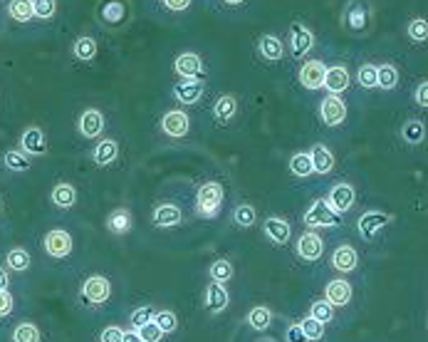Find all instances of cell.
Returning <instances> with one entry per match:
<instances>
[{
  "label": "cell",
  "mask_w": 428,
  "mask_h": 342,
  "mask_svg": "<svg viewBox=\"0 0 428 342\" xmlns=\"http://www.w3.org/2000/svg\"><path fill=\"white\" fill-rule=\"evenodd\" d=\"M109 295H112V285H109V280L104 278V275H87L85 280H82V285H79V302L85 305V308H101L104 302L109 300Z\"/></svg>",
  "instance_id": "cell-1"
},
{
  "label": "cell",
  "mask_w": 428,
  "mask_h": 342,
  "mask_svg": "<svg viewBox=\"0 0 428 342\" xmlns=\"http://www.w3.org/2000/svg\"><path fill=\"white\" fill-rule=\"evenodd\" d=\"M223 206V186L218 181H206L196 194V211L203 218H215Z\"/></svg>",
  "instance_id": "cell-2"
},
{
  "label": "cell",
  "mask_w": 428,
  "mask_h": 342,
  "mask_svg": "<svg viewBox=\"0 0 428 342\" xmlns=\"http://www.w3.org/2000/svg\"><path fill=\"white\" fill-rule=\"evenodd\" d=\"M42 251L55 261H63L74 251V238L67 228H50L42 238Z\"/></svg>",
  "instance_id": "cell-3"
},
{
  "label": "cell",
  "mask_w": 428,
  "mask_h": 342,
  "mask_svg": "<svg viewBox=\"0 0 428 342\" xmlns=\"http://www.w3.org/2000/svg\"><path fill=\"white\" fill-rule=\"evenodd\" d=\"M304 223L310 228H334L342 223V216L334 213L332 209L327 206V201H315V204L304 211Z\"/></svg>",
  "instance_id": "cell-4"
},
{
  "label": "cell",
  "mask_w": 428,
  "mask_h": 342,
  "mask_svg": "<svg viewBox=\"0 0 428 342\" xmlns=\"http://www.w3.org/2000/svg\"><path fill=\"white\" fill-rule=\"evenodd\" d=\"M188 129H191V120H188V114L181 112V109H169V112L161 117V131H164L166 137L181 139V137H186Z\"/></svg>",
  "instance_id": "cell-5"
},
{
  "label": "cell",
  "mask_w": 428,
  "mask_h": 342,
  "mask_svg": "<svg viewBox=\"0 0 428 342\" xmlns=\"http://www.w3.org/2000/svg\"><path fill=\"white\" fill-rule=\"evenodd\" d=\"M327 206L332 209L334 213H347L354 206V186L352 184H334L329 188V196H327Z\"/></svg>",
  "instance_id": "cell-6"
},
{
  "label": "cell",
  "mask_w": 428,
  "mask_h": 342,
  "mask_svg": "<svg viewBox=\"0 0 428 342\" xmlns=\"http://www.w3.org/2000/svg\"><path fill=\"white\" fill-rule=\"evenodd\" d=\"M20 152L28 156H42L47 152V134L40 127H28L20 134Z\"/></svg>",
  "instance_id": "cell-7"
},
{
  "label": "cell",
  "mask_w": 428,
  "mask_h": 342,
  "mask_svg": "<svg viewBox=\"0 0 428 342\" xmlns=\"http://www.w3.org/2000/svg\"><path fill=\"white\" fill-rule=\"evenodd\" d=\"M320 117H322V122H324L327 127L344 124V120H347V104H344L342 97H337V95H329V97L322 99Z\"/></svg>",
  "instance_id": "cell-8"
},
{
  "label": "cell",
  "mask_w": 428,
  "mask_h": 342,
  "mask_svg": "<svg viewBox=\"0 0 428 342\" xmlns=\"http://www.w3.org/2000/svg\"><path fill=\"white\" fill-rule=\"evenodd\" d=\"M295 251H297V256L302 258V261L307 263H315L322 258V253H324V241L320 238L317 234H302L297 241V245H295Z\"/></svg>",
  "instance_id": "cell-9"
},
{
  "label": "cell",
  "mask_w": 428,
  "mask_h": 342,
  "mask_svg": "<svg viewBox=\"0 0 428 342\" xmlns=\"http://www.w3.org/2000/svg\"><path fill=\"white\" fill-rule=\"evenodd\" d=\"M77 129L85 139H97L101 131H104V114L94 107L85 109L82 117H79V122H77Z\"/></svg>",
  "instance_id": "cell-10"
},
{
  "label": "cell",
  "mask_w": 428,
  "mask_h": 342,
  "mask_svg": "<svg viewBox=\"0 0 428 342\" xmlns=\"http://www.w3.org/2000/svg\"><path fill=\"white\" fill-rule=\"evenodd\" d=\"M389 223H391V216L386 211H366L364 216L359 218V234H361V238L372 241L374 236H377L384 226H389Z\"/></svg>",
  "instance_id": "cell-11"
},
{
  "label": "cell",
  "mask_w": 428,
  "mask_h": 342,
  "mask_svg": "<svg viewBox=\"0 0 428 342\" xmlns=\"http://www.w3.org/2000/svg\"><path fill=\"white\" fill-rule=\"evenodd\" d=\"M174 70H176V74L186 77V80H198L203 74V60L196 52H181V55L176 57Z\"/></svg>",
  "instance_id": "cell-12"
},
{
  "label": "cell",
  "mask_w": 428,
  "mask_h": 342,
  "mask_svg": "<svg viewBox=\"0 0 428 342\" xmlns=\"http://www.w3.org/2000/svg\"><path fill=\"white\" fill-rule=\"evenodd\" d=\"M324 72H327V67L320 60H307L299 67V82H302L304 90H320L322 82H324Z\"/></svg>",
  "instance_id": "cell-13"
},
{
  "label": "cell",
  "mask_w": 428,
  "mask_h": 342,
  "mask_svg": "<svg viewBox=\"0 0 428 342\" xmlns=\"http://www.w3.org/2000/svg\"><path fill=\"white\" fill-rule=\"evenodd\" d=\"M322 87H327L329 95H342V92L349 90V72H347V67H342V65H334V67H329L327 72H324V82H322Z\"/></svg>",
  "instance_id": "cell-14"
},
{
  "label": "cell",
  "mask_w": 428,
  "mask_h": 342,
  "mask_svg": "<svg viewBox=\"0 0 428 342\" xmlns=\"http://www.w3.org/2000/svg\"><path fill=\"white\" fill-rule=\"evenodd\" d=\"M290 45H293V52L297 57L307 55V52L312 50V45H315V38H312V33L304 25L299 23H293L290 25Z\"/></svg>",
  "instance_id": "cell-15"
},
{
  "label": "cell",
  "mask_w": 428,
  "mask_h": 342,
  "mask_svg": "<svg viewBox=\"0 0 428 342\" xmlns=\"http://www.w3.org/2000/svg\"><path fill=\"white\" fill-rule=\"evenodd\" d=\"M228 300H231V298H228L226 285L211 280L208 288H206V308H208V313H213V315L223 313V310L228 308Z\"/></svg>",
  "instance_id": "cell-16"
},
{
  "label": "cell",
  "mask_w": 428,
  "mask_h": 342,
  "mask_svg": "<svg viewBox=\"0 0 428 342\" xmlns=\"http://www.w3.org/2000/svg\"><path fill=\"white\" fill-rule=\"evenodd\" d=\"M151 221H154V226H158V228H171V226H179V223L183 221V213H181L179 206L161 204L154 209Z\"/></svg>",
  "instance_id": "cell-17"
},
{
  "label": "cell",
  "mask_w": 428,
  "mask_h": 342,
  "mask_svg": "<svg viewBox=\"0 0 428 342\" xmlns=\"http://www.w3.org/2000/svg\"><path fill=\"white\" fill-rule=\"evenodd\" d=\"M324 300L329 302V305H349L352 300V285L347 283V280H329L327 288H324Z\"/></svg>",
  "instance_id": "cell-18"
},
{
  "label": "cell",
  "mask_w": 428,
  "mask_h": 342,
  "mask_svg": "<svg viewBox=\"0 0 428 342\" xmlns=\"http://www.w3.org/2000/svg\"><path fill=\"white\" fill-rule=\"evenodd\" d=\"M50 201H52V206L55 209H72L74 204H77V188L72 186V184H67V181H60V184H55L52 186V191H50Z\"/></svg>",
  "instance_id": "cell-19"
},
{
  "label": "cell",
  "mask_w": 428,
  "mask_h": 342,
  "mask_svg": "<svg viewBox=\"0 0 428 342\" xmlns=\"http://www.w3.org/2000/svg\"><path fill=\"white\" fill-rule=\"evenodd\" d=\"M332 266L339 273H352L359 266V256H356V251L352 245H339L337 251L332 253Z\"/></svg>",
  "instance_id": "cell-20"
},
{
  "label": "cell",
  "mask_w": 428,
  "mask_h": 342,
  "mask_svg": "<svg viewBox=\"0 0 428 342\" xmlns=\"http://www.w3.org/2000/svg\"><path fill=\"white\" fill-rule=\"evenodd\" d=\"M265 228V236L272 241V243H288L290 241V234H293V228H290V223L285 221V218H277V216H270L268 221L263 223Z\"/></svg>",
  "instance_id": "cell-21"
},
{
  "label": "cell",
  "mask_w": 428,
  "mask_h": 342,
  "mask_svg": "<svg viewBox=\"0 0 428 342\" xmlns=\"http://www.w3.org/2000/svg\"><path fill=\"white\" fill-rule=\"evenodd\" d=\"M30 266H33V258L23 245H15L6 253V268L13 270V273H25V270H30Z\"/></svg>",
  "instance_id": "cell-22"
},
{
  "label": "cell",
  "mask_w": 428,
  "mask_h": 342,
  "mask_svg": "<svg viewBox=\"0 0 428 342\" xmlns=\"http://www.w3.org/2000/svg\"><path fill=\"white\" fill-rule=\"evenodd\" d=\"M174 97L179 99L181 104H196V102H201V97H203V85L198 80L181 82V85L174 87Z\"/></svg>",
  "instance_id": "cell-23"
},
{
  "label": "cell",
  "mask_w": 428,
  "mask_h": 342,
  "mask_svg": "<svg viewBox=\"0 0 428 342\" xmlns=\"http://www.w3.org/2000/svg\"><path fill=\"white\" fill-rule=\"evenodd\" d=\"M117 156H119V144L114 142V139H101V142L94 147V152H92V159H94L97 166L114 164Z\"/></svg>",
  "instance_id": "cell-24"
},
{
  "label": "cell",
  "mask_w": 428,
  "mask_h": 342,
  "mask_svg": "<svg viewBox=\"0 0 428 342\" xmlns=\"http://www.w3.org/2000/svg\"><path fill=\"white\" fill-rule=\"evenodd\" d=\"M258 52L268 63H280L282 57H285V47H282V42L277 40L275 35H263L258 42Z\"/></svg>",
  "instance_id": "cell-25"
},
{
  "label": "cell",
  "mask_w": 428,
  "mask_h": 342,
  "mask_svg": "<svg viewBox=\"0 0 428 342\" xmlns=\"http://www.w3.org/2000/svg\"><path fill=\"white\" fill-rule=\"evenodd\" d=\"M310 159H312V169H315V174H322V177H324V174H329V171L334 169V156L324 144H317V147L312 149Z\"/></svg>",
  "instance_id": "cell-26"
},
{
  "label": "cell",
  "mask_w": 428,
  "mask_h": 342,
  "mask_svg": "<svg viewBox=\"0 0 428 342\" xmlns=\"http://www.w3.org/2000/svg\"><path fill=\"white\" fill-rule=\"evenodd\" d=\"M13 342H42V332L33 320H20L10 332Z\"/></svg>",
  "instance_id": "cell-27"
},
{
  "label": "cell",
  "mask_w": 428,
  "mask_h": 342,
  "mask_svg": "<svg viewBox=\"0 0 428 342\" xmlns=\"http://www.w3.org/2000/svg\"><path fill=\"white\" fill-rule=\"evenodd\" d=\"M131 226H134V218H131V213L126 211V209H114V211L107 216V228L117 236L129 234Z\"/></svg>",
  "instance_id": "cell-28"
},
{
  "label": "cell",
  "mask_w": 428,
  "mask_h": 342,
  "mask_svg": "<svg viewBox=\"0 0 428 342\" xmlns=\"http://www.w3.org/2000/svg\"><path fill=\"white\" fill-rule=\"evenodd\" d=\"M236 112H238V102H236V97H231V95H223L213 107V117L218 124H228V122L236 117Z\"/></svg>",
  "instance_id": "cell-29"
},
{
  "label": "cell",
  "mask_w": 428,
  "mask_h": 342,
  "mask_svg": "<svg viewBox=\"0 0 428 342\" xmlns=\"http://www.w3.org/2000/svg\"><path fill=\"white\" fill-rule=\"evenodd\" d=\"M3 166L8 171H15V174H23V171L30 169V156L23 154L20 149H8L3 154Z\"/></svg>",
  "instance_id": "cell-30"
},
{
  "label": "cell",
  "mask_w": 428,
  "mask_h": 342,
  "mask_svg": "<svg viewBox=\"0 0 428 342\" xmlns=\"http://www.w3.org/2000/svg\"><path fill=\"white\" fill-rule=\"evenodd\" d=\"M245 323H248V325L253 327V330H258V332L268 330L270 323H272V310L265 308V305H255V308L248 313V318H245Z\"/></svg>",
  "instance_id": "cell-31"
},
{
  "label": "cell",
  "mask_w": 428,
  "mask_h": 342,
  "mask_svg": "<svg viewBox=\"0 0 428 342\" xmlns=\"http://www.w3.org/2000/svg\"><path fill=\"white\" fill-rule=\"evenodd\" d=\"M8 13H10L13 20H17V23H28V20H33V0H10L8 3Z\"/></svg>",
  "instance_id": "cell-32"
},
{
  "label": "cell",
  "mask_w": 428,
  "mask_h": 342,
  "mask_svg": "<svg viewBox=\"0 0 428 342\" xmlns=\"http://www.w3.org/2000/svg\"><path fill=\"white\" fill-rule=\"evenodd\" d=\"M396 85H399V70H396L394 65H381V67H377V87L391 92Z\"/></svg>",
  "instance_id": "cell-33"
},
{
  "label": "cell",
  "mask_w": 428,
  "mask_h": 342,
  "mask_svg": "<svg viewBox=\"0 0 428 342\" xmlns=\"http://www.w3.org/2000/svg\"><path fill=\"white\" fill-rule=\"evenodd\" d=\"M401 137H404V142H409V144H421L423 137H426V127H423V122H418V120H409L404 124V129H401Z\"/></svg>",
  "instance_id": "cell-34"
},
{
  "label": "cell",
  "mask_w": 428,
  "mask_h": 342,
  "mask_svg": "<svg viewBox=\"0 0 428 342\" xmlns=\"http://www.w3.org/2000/svg\"><path fill=\"white\" fill-rule=\"evenodd\" d=\"M290 171H293L295 177H299V179H307L310 174H315V169H312L310 154H304V152L295 154L293 159H290Z\"/></svg>",
  "instance_id": "cell-35"
},
{
  "label": "cell",
  "mask_w": 428,
  "mask_h": 342,
  "mask_svg": "<svg viewBox=\"0 0 428 342\" xmlns=\"http://www.w3.org/2000/svg\"><path fill=\"white\" fill-rule=\"evenodd\" d=\"M72 52H74V57H77V60H82V63H90V60H94V57H97V42L85 35V38H79V40L74 42Z\"/></svg>",
  "instance_id": "cell-36"
},
{
  "label": "cell",
  "mask_w": 428,
  "mask_h": 342,
  "mask_svg": "<svg viewBox=\"0 0 428 342\" xmlns=\"http://www.w3.org/2000/svg\"><path fill=\"white\" fill-rule=\"evenodd\" d=\"M233 221L240 228H250L258 221V213H255V209L250 204H240V206H236V211H233Z\"/></svg>",
  "instance_id": "cell-37"
},
{
  "label": "cell",
  "mask_w": 428,
  "mask_h": 342,
  "mask_svg": "<svg viewBox=\"0 0 428 342\" xmlns=\"http://www.w3.org/2000/svg\"><path fill=\"white\" fill-rule=\"evenodd\" d=\"M211 280L213 283H220V285H226L228 280L233 278V266L231 261H226V258H220V261H215L213 266H211Z\"/></svg>",
  "instance_id": "cell-38"
},
{
  "label": "cell",
  "mask_w": 428,
  "mask_h": 342,
  "mask_svg": "<svg viewBox=\"0 0 428 342\" xmlns=\"http://www.w3.org/2000/svg\"><path fill=\"white\" fill-rule=\"evenodd\" d=\"M154 323L161 327L164 335L176 332V327H179V318H176V313H171V310H154Z\"/></svg>",
  "instance_id": "cell-39"
},
{
  "label": "cell",
  "mask_w": 428,
  "mask_h": 342,
  "mask_svg": "<svg viewBox=\"0 0 428 342\" xmlns=\"http://www.w3.org/2000/svg\"><path fill=\"white\" fill-rule=\"evenodd\" d=\"M310 318H315L317 323H322V325H327V323H332V320H334V305H329L327 300L312 302Z\"/></svg>",
  "instance_id": "cell-40"
},
{
  "label": "cell",
  "mask_w": 428,
  "mask_h": 342,
  "mask_svg": "<svg viewBox=\"0 0 428 342\" xmlns=\"http://www.w3.org/2000/svg\"><path fill=\"white\" fill-rule=\"evenodd\" d=\"M356 82H359L364 90H374L377 87V65L366 63L359 67V72H356Z\"/></svg>",
  "instance_id": "cell-41"
},
{
  "label": "cell",
  "mask_w": 428,
  "mask_h": 342,
  "mask_svg": "<svg viewBox=\"0 0 428 342\" xmlns=\"http://www.w3.org/2000/svg\"><path fill=\"white\" fill-rule=\"evenodd\" d=\"M299 330H302L304 337H307V340H312V342H317V340H322V337H324V325H322V323H317L315 318H304L302 323H299Z\"/></svg>",
  "instance_id": "cell-42"
},
{
  "label": "cell",
  "mask_w": 428,
  "mask_h": 342,
  "mask_svg": "<svg viewBox=\"0 0 428 342\" xmlns=\"http://www.w3.org/2000/svg\"><path fill=\"white\" fill-rule=\"evenodd\" d=\"M57 13V0H33V15L40 20H50Z\"/></svg>",
  "instance_id": "cell-43"
},
{
  "label": "cell",
  "mask_w": 428,
  "mask_h": 342,
  "mask_svg": "<svg viewBox=\"0 0 428 342\" xmlns=\"http://www.w3.org/2000/svg\"><path fill=\"white\" fill-rule=\"evenodd\" d=\"M406 33H409V38H411L413 42H423L428 38V23L423 17H416V20L409 23V30H406Z\"/></svg>",
  "instance_id": "cell-44"
},
{
  "label": "cell",
  "mask_w": 428,
  "mask_h": 342,
  "mask_svg": "<svg viewBox=\"0 0 428 342\" xmlns=\"http://www.w3.org/2000/svg\"><path fill=\"white\" fill-rule=\"evenodd\" d=\"M139 337H141V342H161L164 340V332H161V327L156 325V323H147V325H141L139 330Z\"/></svg>",
  "instance_id": "cell-45"
},
{
  "label": "cell",
  "mask_w": 428,
  "mask_h": 342,
  "mask_svg": "<svg viewBox=\"0 0 428 342\" xmlns=\"http://www.w3.org/2000/svg\"><path fill=\"white\" fill-rule=\"evenodd\" d=\"M151 320H154V310L151 308H136L134 313H131L129 323H131L134 330H139L141 325H147V323H151Z\"/></svg>",
  "instance_id": "cell-46"
},
{
  "label": "cell",
  "mask_w": 428,
  "mask_h": 342,
  "mask_svg": "<svg viewBox=\"0 0 428 342\" xmlns=\"http://www.w3.org/2000/svg\"><path fill=\"white\" fill-rule=\"evenodd\" d=\"M13 310H15V298H13V293L0 291V320L10 318Z\"/></svg>",
  "instance_id": "cell-47"
},
{
  "label": "cell",
  "mask_w": 428,
  "mask_h": 342,
  "mask_svg": "<svg viewBox=\"0 0 428 342\" xmlns=\"http://www.w3.org/2000/svg\"><path fill=\"white\" fill-rule=\"evenodd\" d=\"M122 337H124V332H122V327L117 325H109L101 330L99 335V342H122Z\"/></svg>",
  "instance_id": "cell-48"
},
{
  "label": "cell",
  "mask_w": 428,
  "mask_h": 342,
  "mask_svg": "<svg viewBox=\"0 0 428 342\" xmlns=\"http://www.w3.org/2000/svg\"><path fill=\"white\" fill-rule=\"evenodd\" d=\"M426 92H428V82L426 80H423L421 85L416 87V92H413V99H416L418 107H423V109L428 107V95H426Z\"/></svg>",
  "instance_id": "cell-49"
},
{
  "label": "cell",
  "mask_w": 428,
  "mask_h": 342,
  "mask_svg": "<svg viewBox=\"0 0 428 342\" xmlns=\"http://www.w3.org/2000/svg\"><path fill=\"white\" fill-rule=\"evenodd\" d=\"M288 342H307V337H304V332L299 330V325H293V327H288Z\"/></svg>",
  "instance_id": "cell-50"
},
{
  "label": "cell",
  "mask_w": 428,
  "mask_h": 342,
  "mask_svg": "<svg viewBox=\"0 0 428 342\" xmlns=\"http://www.w3.org/2000/svg\"><path fill=\"white\" fill-rule=\"evenodd\" d=\"M164 6L169 8V10L181 13V10H186V8L191 6V0H164Z\"/></svg>",
  "instance_id": "cell-51"
},
{
  "label": "cell",
  "mask_w": 428,
  "mask_h": 342,
  "mask_svg": "<svg viewBox=\"0 0 428 342\" xmlns=\"http://www.w3.org/2000/svg\"><path fill=\"white\" fill-rule=\"evenodd\" d=\"M8 288H10V270L0 266V291H8Z\"/></svg>",
  "instance_id": "cell-52"
},
{
  "label": "cell",
  "mask_w": 428,
  "mask_h": 342,
  "mask_svg": "<svg viewBox=\"0 0 428 342\" xmlns=\"http://www.w3.org/2000/svg\"><path fill=\"white\" fill-rule=\"evenodd\" d=\"M122 342H141V337H139V332H136V330H131V332H124Z\"/></svg>",
  "instance_id": "cell-53"
},
{
  "label": "cell",
  "mask_w": 428,
  "mask_h": 342,
  "mask_svg": "<svg viewBox=\"0 0 428 342\" xmlns=\"http://www.w3.org/2000/svg\"><path fill=\"white\" fill-rule=\"evenodd\" d=\"M226 3H228V6H240L242 0H226Z\"/></svg>",
  "instance_id": "cell-54"
},
{
  "label": "cell",
  "mask_w": 428,
  "mask_h": 342,
  "mask_svg": "<svg viewBox=\"0 0 428 342\" xmlns=\"http://www.w3.org/2000/svg\"><path fill=\"white\" fill-rule=\"evenodd\" d=\"M0 211H3V199H0Z\"/></svg>",
  "instance_id": "cell-55"
}]
</instances>
